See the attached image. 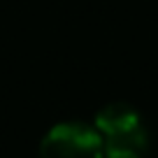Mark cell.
<instances>
[{
	"label": "cell",
	"instance_id": "6da1fadb",
	"mask_svg": "<svg viewBox=\"0 0 158 158\" xmlns=\"http://www.w3.org/2000/svg\"><path fill=\"white\" fill-rule=\"evenodd\" d=\"M105 158H147L149 130L142 114L128 102H109L95 114Z\"/></svg>",
	"mask_w": 158,
	"mask_h": 158
},
{
	"label": "cell",
	"instance_id": "7a4b0ae2",
	"mask_svg": "<svg viewBox=\"0 0 158 158\" xmlns=\"http://www.w3.org/2000/svg\"><path fill=\"white\" fill-rule=\"evenodd\" d=\"M40 158H105L98 128L84 121H63L47 130L40 142Z\"/></svg>",
	"mask_w": 158,
	"mask_h": 158
}]
</instances>
